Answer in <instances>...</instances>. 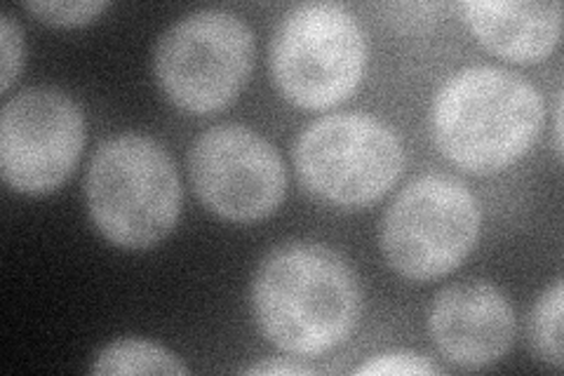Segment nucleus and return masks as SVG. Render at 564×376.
Here are the masks:
<instances>
[{
	"label": "nucleus",
	"instance_id": "5",
	"mask_svg": "<svg viewBox=\"0 0 564 376\" xmlns=\"http://www.w3.org/2000/svg\"><path fill=\"white\" fill-rule=\"evenodd\" d=\"M254 33L238 14L205 8L176 20L155 45L153 68L163 93L188 114L226 109L254 68Z\"/></svg>",
	"mask_w": 564,
	"mask_h": 376
},
{
	"label": "nucleus",
	"instance_id": "11",
	"mask_svg": "<svg viewBox=\"0 0 564 376\" xmlns=\"http://www.w3.org/2000/svg\"><path fill=\"white\" fill-rule=\"evenodd\" d=\"M462 14L478 41L506 62L536 64L560 43L562 3L518 0H466Z\"/></svg>",
	"mask_w": 564,
	"mask_h": 376
},
{
	"label": "nucleus",
	"instance_id": "7",
	"mask_svg": "<svg viewBox=\"0 0 564 376\" xmlns=\"http://www.w3.org/2000/svg\"><path fill=\"white\" fill-rule=\"evenodd\" d=\"M292 158L299 179L313 195L346 210L377 203L404 168L395 130L356 111L313 120L296 137Z\"/></svg>",
	"mask_w": 564,
	"mask_h": 376
},
{
	"label": "nucleus",
	"instance_id": "2",
	"mask_svg": "<svg viewBox=\"0 0 564 376\" xmlns=\"http://www.w3.org/2000/svg\"><path fill=\"white\" fill-rule=\"evenodd\" d=\"M431 122L437 149L456 168L491 174L534 147L543 128V99L518 71L475 64L440 87Z\"/></svg>",
	"mask_w": 564,
	"mask_h": 376
},
{
	"label": "nucleus",
	"instance_id": "4",
	"mask_svg": "<svg viewBox=\"0 0 564 376\" xmlns=\"http://www.w3.org/2000/svg\"><path fill=\"white\" fill-rule=\"evenodd\" d=\"M269 57L282 97L302 109H329L360 85L367 39L350 10L313 0L282 17Z\"/></svg>",
	"mask_w": 564,
	"mask_h": 376
},
{
	"label": "nucleus",
	"instance_id": "15",
	"mask_svg": "<svg viewBox=\"0 0 564 376\" xmlns=\"http://www.w3.org/2000/svg\"><path fill=\"white\" fill-rule=\"evenodd\" d=\"M24 66V33L8 12L0 14V89L8 93Z\"/></svg>",
	"mask_w": 564,
	"mask_h": 376
},
{
	"label": "nucleus",
	"instance_id": "18",
	"mask_svg": "<svg viewBox=\"0 0 564 376\" xmlns=\"http://www.w3.org/2000/svg\"><path fill=\"white\" fill-rule=\"evenodd\" d=\"M555 153L562 155V99L557 97V109H555Z\"/></svg>",
	"mask_w": 564,
	"mask_h": 376
},
{
	"label": "nucleus",
	"instance_id": "13",
	"mask_svg": "<svg viewBox=\"0 0 564 376\" xmlns=\"http://www.w3.org/2000/svg\"><path fill=\"white\" fill-rule=\"evenodd\" d=\"M532 320V336L541 361L562 369V280L541 294Z\"/></svg>",
	"mask_w": 564,
	"mask_h": 376
},
{
	"label": "nucleus",
	"instance_id": "1",
	"mask_svg": "<svg viewBox=\"0 0 564 376\" xmlns=\"http://www.w3.org/2000/svg\"><path fill=\"white\" fill-rule=\"evenodd\" d=\"M261 334L296 357H321L356 330L362 292L352 268L323 243L294 240L263 257L252 280Z\"/></svg>",
	"mask_w": 564,
	"mask_h": 376
},
{
	"label": "nucleus",
	"instance_id": "6",
	"mask_svg": "<svg viewBox=\"0 0 564 376\" xmlns=\"http://www.w3.org/2000/svg\"><path fill=\"white\" fill-rule=\"evenodd\" d=\"M480 203L464 182L421 174L388 205L381 249L400 276L435 280L462 266L480 238Z\"/></svg>",
	"mask_w": 564,
	"mask_h": 376
},
{
	"label": "nucleus",
	"instance_id": "8",
	"mask_svg": "<svg viewBox=\"0 0 564 376\" xmlns=\"http://www.w3.org/2000/svg\"><path fill=\"white\" fill-rule=\"evenodd\" d=\"M85 147L83 109L57 87H26L0 114V172L20 193L57 191Z\"/></svg>",
	"mask_w": 564,
	"mask_h": 376
},
{
	"label": "nucleus",
	"instance_id": "16",
	"mask_svg": "<svg viewBox=\"0 0 564 376\" xmlns=\"http://www.w3.org/2000/svg\"><path fill=\"white\" fill-rule=\"evenodd\" d=\"M445 369L437 367L426 355L410 353V351H393L372 355L352 369V374H443Z\"/></svg>",
	"mask_w": 564,
	"mask_h": 376
},
{
	"label": "nucleus",
	"instance_id": "14",
	"mask_svg": "<svg viewBox=\"0 0 564 376\" xmlns=\"http://www.w3.org/2000/svg\"><path fill=\"white\" fill-rule=\"evenodd\" d=\"M24 8L43 20L45 24H55V26H80L97 20V17L109 8V3L104 0H78V3H24Z\"/></svg>",
	"mask_w": 564,
	"mask_h": 376
},
{
	"label": "nucleus",
	"instance_id": "17",
	"mask_svg": "<svg viewBox=\"0 0 564 376\" xmlns=\"http://www.w3.org/2000/svg\"><path fill=\"white\" fill-rule=\"evenodd\" d=\"M245 374H292V376H302V374H315V369L302 365V363H280V361H271V363H257L252 367H247Z\"/></svg>",
	"mask_w": 564,
	"mask_h": 376
},
{
	"label": "nucleus",
	"instance_id": "9",
	"mask_svg": "<svg viewBox=\"0 0 564 376\" xmlns=\"http://www.w3.org/2000/svg\"><path fill=\"white\" fill-rule=\"evenodd\" d=\"M188 174L203 205L236 224L271 217L288 191L278 149L238 122L215 125L196 139L188 153Z\"/></svg>",
	"mask_w": 564,
	"mask_h": 376
},
{
	"label": "nucleus",
	"instance_id": "12",
	"mask_svg": "<svg viewBox=\"0 0 564 376\" xmlns=\"http://www.w3.org/2000/svg\"><path fill=\"white\" fill-rule=\"evenodd\" d=\"M93 374H186L188 367L172 351L147 339L128 336L106 346L90 367Z\"/></svg>",
	"mask_w": 564,
	"mask_h": 376
},
{
	"label": "nucleus",
	"instance_id": "10",
	"mask_svg": "<svg viewBox=\"0 0 564 376\" xmlns=\"http://www.w3.org/2000/svg\"><path fill=\"white\" fill-rule=\"evenodd\" d=\"M429 332L440 355L462 369L503 361L516 339V311L497 284L462 280L440 290L429 311Z\"/></svg>",
	"mask_w": 564,
	"mask_h": 376
},
{
	"label": "nucleus",
	"instance_id": "3",
	"mask_svg": "<svg viewBox=\"0 0 564 376\" xmlns=\"http://www.w3.org/2000/svg\"><path fill=\"white\" fill-rule=\"evenodd\" d=\"M182 198L170 151L139 132L106 139L85 174L90 219L122 249H149L165 240L180 222Z\"/></svg>",
	"mask_w": 564,
	"mask_h": 376
}]
</instances>
